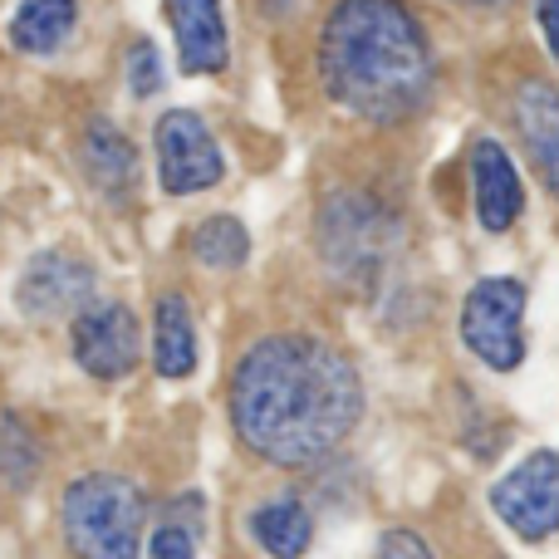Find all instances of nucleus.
I'll use <instances>...</instances> for the list:
<instances>
[{
  "label": "nucleus",
  "mask_w": 559,
  "mask_h": 559,
  "mask_svg": "<svg viewBox=\"0 0 559 559\" xmlns=\"http://www.w3.org/2000/svg\"><path fill=\"white\" fill-rule=\"evenodd\" d=\"M79 20V0H25L10 15V45L20 55H55Z\"/></svg>",
  "instance_id": "nucleus-15"
},
{
  "label": "nucleus",
  "mask_w": 559,
  "mask_h": 559,
  "mask_svg": "<svg viewBox=\"0 0 559 559\" xmlns=\"http://www.w3.org/2000/svg\"><path fill=\"white\" fill-rule=\"evenodd\" d=\"M251 535L265 545V555L275 559H299L309 550V540H314V521H309V511L299 501H271L261 506V511L251 515Z\"/></svg>",
  "instance_id": "nucleus-16"
},
{
  "label": "nucleus",
  "mask_w": 559,
  "mask_h": 559,
  "mask_svg": "<svg viewBox=\"0 0 559 559\" xmlns=\"http://www.w3.org/2000/svg\"><path fill=\"white\" fill-rule=\"evenodd\" d=\"M472 187H476V222L486 231H511L525 206V187L511 153L501 143H491V138H481L472 147Z\"/></svg>",
  "instance_id": "nucleus-10"
},
{
  "label": "nucleus",
  "mask_w": 559,
  "mask_h": 559,
  "mask_svg": "<svg viewBox=\"0 0 559 559\" xmlns=\"http://www.w3.org/2000/svg\"><path fill=\"white\" fill-rule=\"evenodd\" d=\"M197 261L212 265V271H236V265L251 255V236L236 216H212V222L197 226V241H192Z\"/></svg>",
  "instance_id": "nucleus-17"
},
{
  "label": "nucleus",
  "mask_w": 559,
  "mask_h": 559,
  "mask_svg": "<svg viewBox=\"0 0 559 559\" xmlns=\"http://www.w3.org/2000/svg\"><path fill=\"white\" fill-rule=\"evenodd\" d=\"M397 216L388 212L378 197L364 192H334L319 206V255H324L329 275L344 280L354 289H373L383 280L388 261L397 251Z\"/></svg>",
  "instance_id": "nucleus-3"
},
{
  "label": "nucleus",
  "mask_w": 559,
  "mask_h": 559,
  "mask_svg": "<svg viewBox=\"0 0 559 559\" xmlns=\"http://www.w3.org/2000/svg\"><path fill=\"white\" fill-rule=\"evenodd\" d=\"M167 20L177 29V55L187 74L226 69V15L222 0H167Z\"/></svg>",
  "instance_id": "nucleus-11"
},
{
  "label": "nucleus",
  "mask_w": 559,
  "mask_h": 559,
  "mask_svg": "<svg viewBox=\"0 0 559 559\" xmlns=\"http://www.w3.org/2000/svg\"><path fill=\"white\" fill-rule=\"evenodd\" d=\"M378 559H432V550L417 531H388L378 545Z\"/></svg>",
  "instance_id": "nucleus-20"
},
{
  "label": "nucleus",
  "mask_w": 559,
  "mask_h": 559,
  "mask_svg": "<svg viewBox=\"0 0 559 559\" xmlns=\"http://www.w3.org/2000/svg\"><path fill=\"white\" fill-rule=\"evenodd\" d=\"M128 88H133L138 98H147V94L163 88V59H157L153 39H138V45L128 49Z\"/></svg>",
  "instance_id": "nucleus-19"
},
{
  "label": "nucleus",
  "mask_w": 559,
  "mask_h": 559,
  "mask_svg": "<svg viewBox=\"0 0 559 559\" xmlns=\"http://www.w3.org/2000/svg\"><path fill=\"white\" fill-rule=\"evenodd\" d=\"M515 128L540 163L550 192L559 197V88L545 79H525L515 88Z\"/></svg>",
  "instance_id": "nucleus-12"
},
{
  "label": "nucleus",
  "mask_w": 559,
  "mask_h": 559,
  "mask_svg": "<svg viewBox=\"0 0 559 559\" xmlns=\"http://www.w3.org/2000/svg\"><path fill=\"white\" fill-rule=\"evenodd\" d=\"M84 167H88V177H94L98 192L114 197V202H123V197L133 192V182H138L133 143H128L108 118H94V123L84 128Z\"/></svg>",
  "instance_id": "nucleus-13"
},
{
  "label": "nucleus",
  "mask_w": 559,
  "mask_h": 559,
  "mask_svg": "<svg viewBox=\"0 0 559 559\" xmlns=\"http://www.w3.org/2000/svg\"><path fill=\"white\" fill-rule=\"evenodd\" d=\"M535 15H540L545 45H550V55H555V64H559V0H540V5H535Z\"/></svg>",
  "instance_id": "nucleus-21"
},
{
  "label": "nucleus",
  "mask_w": 559,
  "mask_h": 559,
  "mask_svg": "<svg viewBox=\"0 0 559 559\" xmlns=\"http://www.w3.org/2000/svg\"><path fill=\"white\" fill-rule=\"evenodd\" d=\"M153 364L163 378H187L197 368V329L182 295H163L153 314Z\"/></svg>",
  "instance_id": "nucleus-14"
},
{
  "label": "nucleus",
  "mask_w": 559,
  "mask_h": 559,
  "mask_svg": "<svg viewBox=\"0 0 559 559\" xmlns=\"http://www.w3.org/2000/svg\"><path fill=\"white\" fill-rule=\"evenodd\" d=\"M64 540L79 559H138L147 501L128 476L88 472L64 491Z\"/></svg>",
  "instance_id": "nucleus-4"
},
{
  "label": "nucleus",
  "mask_w": 559,
  "mask_h": 559,
  "mask_svg": "<svg viewBox=\"0 0 559 559\" xmlns=\"http://www.w3.org/2000/svg\"><path fill=\"white\" fill-rule=\"evenodd\" d=\"M364 413L358 373L314 334H271L231 373V423L255 456L309 466L329 456Z\"/></svg>",
  "instance_id": "nucleus-1"
},
{
  "label": "nucleus",
  "mask_w": 559,
  "mask_h": 559,
  "mask_svg": "<svg viewBox=\"0 0 559 559\" xmlns=\"http://www.w3.org/2000/svg\"><path fill=\"white\" fill-rule=\"evenodd\" d=\"M153 559H197V521H182V515H167L153 531V545H147Z\"/></svg>",
  "instance_id": "nucleus-18"
},
{
  "label": "nucleus",
  "mask_w": 559,
  "mask_h": 559,
  "mask_svg": "<svg viewBox=\"0 0 559 559\" xmlns=\"http://www.w3.org/2000/svg\"><path fill=\"white\" fill-rule=\"evenodd\" d=\"M466 5H501V0H466Z\"/></svg>",
  "instance_id": "nucleus-22"
},
{
  "label": "nucleus",
  "mask_w": 559,
  "mask_h": 559,
  "mask_svg": "<svg viewBox=\"0 0 559 559\" xmlns=\"http://www.w3.org/2000/svg\"><path fill=\"white\" fill-rule=\"evenodd\" d=\"M157 177H163V192L173 197L206 192L226 177L222 147L192 108H173L157 118Z\"/></svg>",
  "instance_id": "nucleus-7"
},
{
  "label": "nucleus",
  "mask_w": 559,
  "mask_h": 559,
  "mask_svg": "<svg viewBox=\"0 0 559 559\" xmlns=\"http://www.w3.org/2000/svg\"><path fill=\"white\" fill-rule=\"evenodd\" d=\"M491 511L521 540H550L559 531V452H531L491 486Z\"/></svg>",
  "instance_id": "nucleus-6"
},
{
  "label": "nucleus",
  "mask_w": 559,
  "mask_h": 559,
  "mask_svg": "<svg viewBox=\"0 0 559 559\" xmlns=\"http://www.w3.org/2000/svg\"><path fill=\"white\" fill-rule=\"evenodd\" d=\"M525 285L521 280H481L462 305V338L481 364L511 373L525 358Z\"/></svg>",
  "instance_id": "nucleus-5"
},
{
  "label": "nucleus",
  "mask_w": 559,
  "mask_h": 559,
  "mask_svg": "<svg viewBox=\"0 0 559 559\" xmlns=\"http://www.w3.org/2000/svg\"><path fill=\"white\" fill-rule=\"evenodd\" d=\"M74 358H79L84 373L104 378V383L133 373L138 368V319H133V309L118 305V299L79 309V319H74Z\"/></svg>",
  "instance_id": "nucleus-8"
},
{
  "label": "nucleus",
  "mask_w": 559,
  "mask_h": 559,
  "mask_svg": "<svg viewBox=\"0 0 559 559\" xmlns=\"http://www.w3.org/2000/svg\"><path fill=\"white\" fill-rule=\"evenodd\" d=\"M88 299H94V271L69 251H39L15 280V305L35 319L84 309Z\"/></svg>",
  "instance_id": "nucleus-9"
},
{
  "label": "nucleus",
  "mask_w": 559,
  "mask_h": 559,
  "mask_svg": "<svg viewBox=\"0 0 559 559\" xmlns=\"http://www.w3.org/2000/svg\"><path fill=\"white\" fill-rule=\"evenodd\" d=\"M319 84L364 123H403L432 94V49L403 0H338L319 29Z\"/></svg>",
  "instance_id": "nucleus-2"
}]
</instances>
